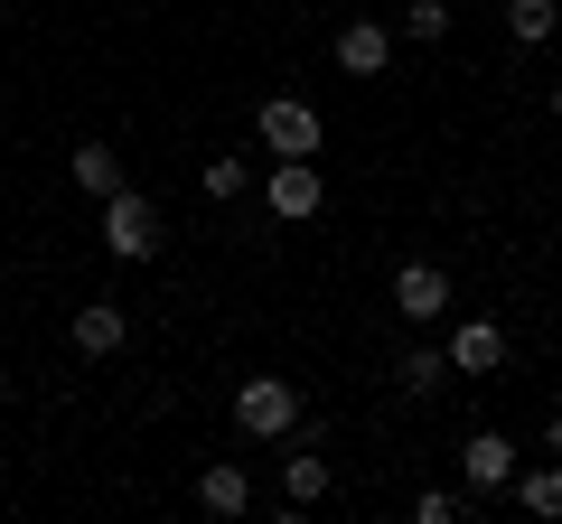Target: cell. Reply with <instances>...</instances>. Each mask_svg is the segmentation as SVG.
<instances>
[{
    "mask_svg": "<svg viewBox=\"0 0 562 524\" xmlns=\"http://www.w3.org/2000/svg\"><path fill=\"white\" fill-rule=\"evenodd\" d=\"M441 309H450V272H441V262H403V272H394V319L431 328Z\"/></svg>",
    "mask_w": 562,
    "mask_h": 524,
    "instance_id": "obj_6",
    "label": "cell"
},
{
    "mask_svg": "<svg viewBox=\"0 0 562 524\" xmlns=\"http://www.w3.org/2000/svg\"><path fill=\"white\" fill-rule=\"evenodd\" d=\"M460 487L469 497H506L516 487V441L506 431H469L460 441Z\"/></svg>",
    "mask_w": 562,
    "mask_h": 524,
    "instance_id": "obj_5",
    "label": "cell"
},
{
    "mask_svg": "<svg viewBox=\"0 0 562 524\" xmlns=\"http://www.w3.org/2000/svg\"><path fill=\"white\" fill-rule=\"evenodd\" d=\"M497 365H506V328L497 319L450 328V375H497Z\"/></svg>",
    "mask_w": 562,
    "mask_h": 524,
    "instance_id": "obj_9",
    "label": "cell"
},
{
    "mask_svg": "<svg viewBox=\"0 0 562 524\" xmlns=\"http://www.w3.org/2000/svg\"><path fill=\"white\" fill-rule=\"evenodd\" d=\"M198 505L206 515H254V478H244L235 459H206L198 468Z\"/></svg>",
    "mask_w": 562,
    "mask_h": 524,
    "instance_id": "obj_11",
    "label": "cell"
},
{
    "mask_svg": "<svg viewBox=\"0 0 562 524\" xmlns=\"http://www.w3.org/2000/svg\"><path fill=\"white\" fill-rule=\"evenodd\" d=\"M103 253L113 262H150L160 253V206L140 197V187H113V197H103Z\"/></svg>",
    "mask_w": 562,
    "mask_h": 524,
    "instance_id": "obj_2",
    "label": "cell"
},
{
    "mask_svg": "<svg viewBox=\"0 0 562 524\" xmlns=\"http://www.w3.org/2000/svg\"><path fill=\"white\" fill-rule=\"evenodd\" d=\"M469 505H479L469 487H422V497H413V524H460Z\"/></svg>",
    "mask_w": 562,
    "mask_h": 524,
    "instance_id": "obj_16",
    "label": "cell"
},
{
    "mask_svg": "<svg viewBox=\"0 0 562 524\" xmlns=\"http://www.w3.org/2000/svg\"><path fill=\"white\" fill-rule=\"evenodd\" d=\"M394 384L413 394V403H431V394L450 384V346H403V356H394Z\"/></svg>",
    "mask_w": 562,
    "mask_h": 524,
    "instance_id": "obj_12",
    "label": "cell"
},
{
    "mask_svg": "<svg viewBox=\"0 0 562 524\" xmlns=\"http://www.w3.org/2000/svg\"><path fill=\"white\" fill-rule=\"evenodd\" d=\"M66 338H76V356H122V346H132V309L122 300H85L76 319H66Z\"/></svg>",
    "mask_w": 562,
    "mask_h": 524,
    "instance_id": "obj_7",
    "label": "cell"
},
{
    "mask_svg": "<svg viewBox=\"0 0 562 524\" xmlns=\"http://www.w3.org/2000/svg\"><path fill=\"white\" fill-rule=\"evenodd\" d=\"M254 132H262V150H272V160H319V141H328V122L310 113L301 94H272L254 113Z\"/></svg>",
    "mask_w": 562,
    "mask_h": 524,
    "instance_id": "obj_3",
    "label": "cell"
},
{
    "mask_svg": "<svg viewBox=\"0 0 562 524\" xmlns=\"http://www.w3.org/2000/svg\"><path fill=\"white\" fill-rule=\"evenodd\" d=\"M543 449H553V459H562V412H553V422H543Z\"/></svg>",
    "mask_w": 562,
    "mask_h": 524,
    "instance_id": "obj_19",
    "label": "cell"
},
{
    "mask_svg": "<svg viewBox=\"0 0 562 524\" xmlns=\"http://www.w3.org/2000/svg\"><path fill=\"white\" fill-rule=\"evenodd\" d=\"M244 187H254V169H244V160H206V197H216V206H235Z\"/></svg>",
    "mask_w": 562,
    "mask_h": 524,
    "instance_id": "obj_18",
    "label": "cell"
},
{
    "mask_svg": "<svg viewBox=\"0 0 562 524\" xmlns=\"http://www.w3.org/2000/svg\"><path fill=\"white\" fill-rule=\"evenodd\" d=\"M235 431H244V441H291V431H301V384L244 375L235 384Z\"/></svg>",
    "mask_w": 562,
    "mask_h": 524,
    "instance_id": "obj_1",
    "label": "cell"
},
{
    "mask_svg": "<svg viewBox=\"0 0 562 524\" xmlns=\"http://www.w3.org/2000/svg\"><path fill=\"white\" fill-rule=\"evenodd\" d=\"M562 29V0H506V38L516 47H543Z\"/></svg>",
    "mask_w": 562,
    "mask_h": 524,
    "instance_id": "obj_15",
    "label": "cell"
},
{
    "mask_svg": "<svg viewBox=\"0 0 562 524\" xmlns=\"http://www.w3.org/2000/svg\"><path fill=\"white\" fill-rule=\"evenodd\" d=\"M262 206H272V225H310L328 206L319 160H272V169H262Z\"/></svg>",
    "mask_w": 562,
    "mask_h": 524,
    "instance_id": "obj_4",
    "label": "cell"
},
{
    "mask_svg": "<svg viewBox=\"0 0 562 524\" xmlns=\"http://www.w3.org/2000/svg\"><path fill=\"white\" fill-rule=\"evenodd\" d=\"M543 103H553V122H562V84H553V94H543Z\"/></svg>",
    "mask_w": 562,
    "mask_h": 524,
    "instance_id": "obj_20",
    "label": "cell"
},
{
    "mask_svg": "<svg viewBox=\"0 0 562 524\" xmlns=\"http://www.w3.org/2000/svg\"><path fill=\"white\" fill-rule=\"evenodd\" d=\"M66 169H76L85 197H113V187H132V179H122V150H113V141H76V160H66Z\"/></svg>",
    "mask_w": 562,
    "mask_h": 524,
    "instance_id": "obj_13",
    "label": "cell"
},
{
    "mask_svg": "<svg viewBox=\"0 0 562 524\" xmlns=\"http://www.w3.org/2000/svg\"><path fill=\"white\" fill-rule=\"evenodd\" d=\"M338 66L347 76H384V66H394V29L384 20H347L338 29Z\"/></svg>",
    "mask_w": 562,
    "mask_h": 524,
    "instance_id": "obj_10",
    "label": "cell"
},
{
    "mask_svg": "<svg viewBox=\"0 0 562 524\" xmlns=\"http://www.w3.org/2000/svg\"><path fill=\"white\" fill-rule=\"evenodd\" d=\"M403 38H413V47H441L450 38V10H441V0H403Z\"/></svg>",
    "mask_w": 562,
    "mask_h": 524,
    "instance_id": "obj_17",
    "label": "cell"
},
{
    "mask_svg": "<svg viewBox=\"0 0 562 524\" xmlns=\"http://www.w3.org/2000/svg\"><path fill=\"white\" fill-rule=\"evenodd\" d=\"M319 497H328V459H319V441H301L291 459H281V515L301 524V515H310Z\"/></svg>",
    "mask_w": 562,
    "mask_h": 524,
    "instance_id": "obj_8",
    "label": "cell"
},
{
    "mask_svg": "<svg viewBox=\"0 0 562 524\" xmlns=\"http://www.w3.org/2000/svg\"><path fill=\"white\" fill-rule=\"evenodd\" d=\"M506 497H516L525 515H543V524H562V459H553V468H525V478L506 487Z\"/></svg>",
    "mask_w": 562,
    "mask_h": 524,
    "instance_id": "obj_14",
    "label": "cell"
}]
</instances>
